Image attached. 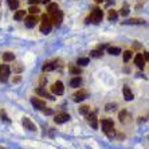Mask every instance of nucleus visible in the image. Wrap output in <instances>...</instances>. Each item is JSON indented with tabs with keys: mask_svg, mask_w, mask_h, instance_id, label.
<instances>
[{
	"mask_svg": "<svg viewBox=\"0 0 149 149\" xmlns=\"http://www.w3.org/2000/svg\"><path fill=\"white\" fill-rule=\"evenodd\" d=\"M24 16H26V10H19V11H16L14 15L15 20H22Z\"/></svg>",
	"mask_w": 149,
	"mask_h": 149,
	"instance_id": "aec40b11",
	"label": "nucleus"
},
{
	"mask_svg": "<svg viewBox=\"0 0 149 149\" xmlns=\"http://www.w3.org/2000/svg\"><path fill=\"white\" fill-rule=\"evenodd\" d=\"M28 1H30V4H32V6H36L40 0H28Z\"/></svg>",
	"mask_w": 149,
	"mask_h": 149,
	"instance_id": "e433bc0d",
	"label": "nucleus"
},
{
	"mask_svg": "<svg viewBox=\"0 0 149 149\" xmlns=\"http://www.w3.org/2000/svg\"><path fill=\"white\" fill-rule=\"evenodd\" d=\"M69 70H70V73H73V74H81V69L77 66H70Z\"/></svg>",
	"mask_w": 149,
	"mask_h": 149,
	"instance_id": "2f4dec72",
	"label": "nucleus"
},
{
	"mask_svg": "<svg viewBox=\"0 0 149 149\" xmlns=\"http://www.w3.org/2000/svg\"><path fill=\"white\" fill-rule=\"evenodd\" d=\"M42 110H43V113H45V114H52L51 109H42Z\"/></svg>",
	"mask_w": 149,
	"mask_h": 149,
	"instance_id": "f704fd0d",
	"label": "nucleus"
},
{
	"mask_svg": "<svg viewBox=\"0 0 149 149\" xmlns=\"http://www.w3.org/2000/svg\"><path fill=\"white\" fill-rule=\"evenodd\" d=\"M14 70L16 71V73H19V71H22V70H23V67H22V66H14Z\"/></svg>",
	"mask_w": 149,
	"mask_h": 149,
	"instance_id": "c9c22d12",
	"label": "nucleus"
},
{
	"mask_svg": "<svg viewBox=\"0 0 149 149\" xmlns=\"http://www.w3.org/2000/svg\"><path fill=\"white\" fill-rule=\"evenodd\" d=\"M132 51L130 50H126V51H124V61L125 62H129V59L132 58Z\"/></svg>",
	"mask_w": 149,
	"mask_h": 149,
	"instance_id": "c85d7f7f",
	"label": "nucleus"
},
{
	"mask_svg": "<svg viewBox=\"0 0 149 149\" xmlns=\"http://www.w3.org/2000/svg\"><path fill=\"white\" fill-rule=\"evenodd\" d=\"M42 3H45V4H47V3H50V0H40Z\"/></svg>",
	"mask_w": 149,
	"mask_h": 149,
	"instance_id": "ea45409f",
	"label": "nucleus"
},
{
	"mask_svg": "<svg viewBox=\"0 0 149 149\" xmlns=\"http://www.w3.org/2000/svg\"><path fill=\"white\" fill-rule=\"evenodd\" d=\"M86 117H87V122L91 125V128H93V129H98L97 114H95V113H89V114H86Z\"/></svg>",
	"mask_w": 149,
	"mask_h": 149,
	"instance_id": "6e6552de",
	"label": "nucleus"
},
{
	"mask_svg": "<svg viewBox=\"0 0 149 149\" xmlns=\"http://www.w3.org/2000/svg\"><path fill=\"white\" fill-rule=\"evenodd\" d=\"M49 16H50V20H51V24H55L56 27L62 24V20H63V14H62V11L58 10V11H55V12L50 14Z\"/></svg>",
	"mask_w": 149,
	"mask_h": 149,
	"instance_id": "20e7f679",
	"label": "nucleus"
},
{
	"mask_svg": "<svg viewBox=\"0 0 149 149\" xmlns=\"http://www.w3.org/2000/svg\"><path fill=\"white\" fill-rule=\"evenodd\" d=\"M122 91H124V97H125V100H126V101H132L133 98H134V95H133L132 90H130L128 86H124Z\"/></svg>",
	"mask_w": 149,
	"mask_h": 149,
	"instance_id": "a211bd4d",
	"label": "nucleus"
},
{
	"mask_svg": "<svg viewBox=\"0 0 149 149\" xmlns=\"http://www.w3.org/2000/svg\"><path fill=\"white\" fill-rule=\"evenodd\" d=\"M87 95H89V94H87L86 90H79V91H77V93L73 95V100L75 101V102H81V101L86 100Z\"/></svg>",
	"mask_w": 149,
	"mask_h": 149,
	"instance_id": "9d476101",
	"label": "nucleus"
},
{
	"mask_svg": "<svg viewBox=\"0 0 149 149\" xmlns=\"http://www.w3.org/2000/svg\"><path fill=\"white\" fill-rule=\"evenodd\" d=\"M104 55V52H102V50H93V51H90V56L91 58H101V56Z\"/></svg>",
	"mask_w": 149,
	"mask_h": 149,
	"instance_id": "393cba45",
	"label": "nucleus"
},
{
	"mask_svg": "<svg viewBox=\"0 0 149 149\" xmlns=\"http://www.w3.org/2000/svg\"><path fill=\"white\" fill-rule=\"evenodd\" d=\"M35 93L38 94V95H40V97H43V98H47V100H50V101L54 100V97H52V95L47 90H45L43 87H38V89L35 90Z\"/></svg>",
	"mask_w": 149,
	"mask_h": 149,
	"instance_id": "f8f14e48",
	"label": "nucleus"
},
{
	"mask_svg": "<svg viewBox=\"0 0 149 149\" xmlns=\"http://www.w3.org/2000/svg\"><path fill=\"white\" fill-rule=\"evenodd\" d=\"M59 7H58V4L55 3H50L49 6H47V14H52V12H55V11H58Z\"/></svg>",
	"mask_w": 149,
	"mask_h": 149,
	"instance_id": "412c9836",
	"label": "nucleus"
},
{
	"mask_svg": "<svg viewBox=\"0 0 149 149\" xmlns=\"http://www.w3.org/2000/svg\"><path fill=\"white\" fill-rule=\"evenodd\" d=\"M118 118H120V121L124 122V124H128V122L132 121V116L129 114L128 110H121V111H120V114H118Z\"/></svg>",
	"mask_w": 149,
	"mask_h": 149,
	"instance_id": "1a4fd4ad",
	"label": "nucleus"
},
{
	"mask_svg": "<svg viewBox=\"0 0 149 149\" xmlns=\"http://www.w3.org/2000/svg\"><path fill=\"white\" fill-rule=\"evenodd\" d=\"M79 113L82 116H86L90 113V106H87V105H82V106H79Z\"/></svg>",
	"mask_w": 149,
	"mask_h": 149,
	"instance_id": "b1692460",
	"label": "nucleus"
},
{
	"mask_svg": "<svg viewBox=\"0 0 149 149\" xmlns=\"http://www.w3.org/2000/svg\"><path fill=\"white\" fill-rule=\"evenodd\" d=\"M38 17L35 16V15H30V16H27L24 19V24H26V27H28V28H32V27H35L36 26V23H38Z\"/></svg>",
	"mask_w": 149,
	"mask_h": 149,
	"instance_id": "0eeeda50",
	"label": "nucleus"
},
{
	"mask_svg": "<svg viewBox=\"0 0 149 149\" xmlns=\"http://www.w3.org/2000/svg\"><path fill=\"white\" fill-rule=\"evenodd\" d=\"M40 32L43 34H49L51 31V20H50V16L47 14H43L40 17Z\"/></svg>",
	"mask_w": 149,
	"mask_h": 149,
	"instance_id": "7ed1b4c3",
	"label": "nucleus"
},
{
	"mask_svg": "<svg viewBox=\"0 0 149 149\" xmlns=\"http://www.w3.org/2000/svg\"><path fill=\"white\" fill-rule=\"evenodd\" d=\"M58 61H50V62H46L45 66H43V71H52L54 69H56V65Z\"/></svg>",
	"mask_w": 149,
	"mask_h": 149,
	"instance_id": "dca6fc26",
	"label": "nucleus"
},
{
	"mask_svg": "<svg viewBox=\"0 0 149 149\" xmlns=\"http://www.w3.org/2000/svg\"><path fill=\"white\" fill-rule=\"evenodd\" d=\"M95 1H97V3H102V1H104V0H95Z\"/></svg>",
	"mask_w": 149,
	"mask_h": 149,
	"instance_id": "a19ab883",
	"label": "nucleus"
},
{
	"mask_svg": "<svg viewBox=\"0 0 149 149\" xmlns=\"http://www.w3.org/2000/svg\"><path fill=\"white\" fill-rule=\"evenodd\" d=\"M7 3L11 10H17V7H19V1L17 0H7Z\"/></svg>",
	"mask_w": 149,
	"mask_h": 149,
	"instance_id": "bb28decb",
	"label": "nucleus"
},
{
	"mask_svg": "<svg viewBox=\"0 0 149 149\" xmlns=\"http://www.w3.org/2000/svg\"><path fill=\"white\" fill-rule=\"evenodd\" d=\"M81 85H82V79H81L79 77L71 78V81H70V86L71 87H79Z\"/></svg>",
	"mask_w": 149,
	"mask_h": 149,
	"instance_id": "6ab92c4d",
	"label": "nucleus"
},
{
	"mask_svg": "<svg viewBox=\"0 0 149 149\" xmlns=\"http://www.w3.org/2000/svg\"><path fill=\"white\" fill-rule=\"evenodd\" d=\"M122 24H145V20L144 19H139V17H134V19H129V20L122 22Z\"/></svg>",
	"mask_w": 149,
	"mask_h": 149,
	"instance_id": "f3484780",
	"label": "nucleus"
},
{
	"mask_svg": "<svg viewBox=\"0 0 149 149\" xmlns=\"http://www.w3.org/2000/svg\"><path fill=\"white\" fill-rule=\"evenodd\" d=\"M45 83H46V78H45V77H42V79H40V86H45Z\"/></svg>",
	"mask_w": 149,
	"mask_h": 149,
	"instance_id": "4c0bfd02",
	"label": "nucleus"
},
{
	"mask_svg": "<svg viewBox=\"0 0 149 149\" xmlns=\"http://www.w3.org/2000/svg\"><path fill=\"white\" fill-rule=\"evenodd\" d=\"M23 125H24L26 129L31 130V132H35V130H36V126H35V125L32 124L31 120H30V118H27V117H23Z\"/></svg>",
	"mask_w": 149,
	"mask_h": 149,
	"instance_id": "2eb2a0df",
	"label": "nucleus"
},
{
	"mask_svg": "<svg viewBox=\"0 0 149 149\" xmlns=\"http://www.w3.org/2000/svg\"><path fill=\"white\" fill-rule=\"evenodd\" d=\"M134 63L137 65V67H139V69H144V66H145V59H144L142 54H136Z\"/></svg>",
	"mask_w": 149,
	"mask_h": 149,
	"instance_id": "4468645a",
	"label": "nucleus"
},
{
	"mask_svg": "<svg viewBox=\"0 0 149 149\" xmlns=\"http://www.w3.org/2000/svg\"><path fill=\"white\" fill-rule=\"evenodd\" d=\"M0 117H1V120H3V121L10 122V118L7 117V113H6L4 110H0Z\"/></svg>",
	"mask_w": 149,
	"mask_h": 149,
	"instance_id": "72a5a7b5",
	"label": "nucleus"
},
{
	"mask_svg": "<svg viewBox=\"0 0 149 149\" xmlns=\"http://www.w3.org/2000/svg\"><path fill=\"white\" fill-rule=\"evenodd\" d=\"M15 59V55L12 52H4L3 54V61L4 62H11V61H14Z\"/></svg>",
	"mask_w": 149,
	"mask_h": 149,
	"instance_id": "5701e85b",
	"label": "nucleus"
},
{
	"mask_svg": "<svg viewBox=\"0 0 149 149\" xmlns=\"http://www.w3.org/2000/svg\"><path fill=\"white\" fill-rule=\"evenodd\" d=\"M8 77H10V67H8V65H0V81L1 82H7Z\"/></svg>",
	"mask_w": 149,
	"mask_h": 149,
	"instance_id": "39448f33",
	"label": "nucleus"
},
{
	"mask_svg": "<svg viewBox=\"0 0 149 149\" xmlns=\"http://www.w3.org/2000/svg\"><path fill=\"white\" fill-rule=\"evenodd\" d=\"M108 52L110 55H120L121 54V49L120 47H108Z\"/></svg>",
	"mask_w": 149,
	"mask_h": 149,
	"instance_id": "4be33fe9",
	"label": "nucleus"
},
{
	"mask_svg": "<svg viewBox=\"0 0 149 149\" xmlns=\"http://www.w3.org/2000/svg\"><path fill=\"white\" fill-rule=\"evenodd\" d=\"M101 125H102V130L109 139H113L116 136V130H114V122L111 121L110 118H104L101 120Z\"/></svg>",
	"mask_w": 149,
	"mask_h": 149,
	"instance_id": "f257e3e1",
	"label": "nucleus"
},
{
	"mask_svg": "<svg viewBox=\"0 0 149 149\" xmlns=\"http://www.w3.org/2000/svg\"><path fill=\"white\" fill-rule=\"evenodd\" d=\"M89 62H90L89 58H78L77 65H78V66H86V65H89Z\"/></svg>",
	"mask_w": 149,
	"mask_h": 149,
	"instance_id": "a878e982",
	"label": "nucleus"
},
{
	"mask_svg": "<svg viewBox=\"0 0 149 149\" xmlns=\"http://www.w3.org/2000/svg\"><path fill=\"white\" fill-rule=\"evenodd\" d=\"M28 11H30V12H31L32 15H35V14H39V12H40V10H39V7H38V6H31V7L28 8Z\"/></svg>",
	"mask_w": 149,
	"mask_h": 149,
	"instance_id": "c756f323",
	"label": "nucleus"
},
{
	"mask_svg": "<svg viewBox=\"0 0 149 149\" xmlns=\"http://www.w3.org/2000/svg\"><path fill=\"white\" fill-rule=\"evenodd\" d=\"M108 17H109V20H116V19H117V12H116L114 10H109Z\"/></svg>",
	"mask_w": 149,
	"mask_h": 149,
	"instance_id": "cd10ccee",
	"label": "nucleus"
},
{
	"mask_svg": "<svg viewBox=\"0 0 149 149\" xmlns=\"http://www.w3.org/2000/svg\"><path fill=\"white\" fill-rule=\"evenodd\" d=\"M31 104L34 105V108L35 109H45L46 108V104H45V101H42V100H39V98H35V97H32L31 98Z\"/></svg>",
	"mask_w": 149,
	"mask_h": 149,
	"instance_id": "ddd939ff",
	"label": "nucleus"
},
{
	"mask_svg": "<svg viewBox=\"0 0 149 149\" xmlns=\"http://www.w3.org/2000/svg\"><path fill=\"white\" fill-rule=\"evenodd\" d=\"M70 120V116L67 114V113H58V114L55 116V118H54V121H55V124H63V122H66Z\"/></svg>",
	"mask_w": 149,
	"mask_h": 149,
	"instance_id": "9b49d317",
	"label": "nucleus"
},
{
	"mask_svg": "<svg viewBox=\"0 0 149 149\" xmlns=\"http://www.w3.org/2000/svg\"><path fill=\"white\" fill-rule=\"evenodd\" d=\"M104 17V11H101L100 8H94L90 12V15L87 16L86 23H94V24H98Z\"/></svg>",
	"mask_w": 149,
	"mask_h": 149,
	"instance_id": "f03ea898",
	"label": "nucleus"
},
{
	"mask_svg": "<svg viewBox=\"0 0 149 149\" xmlns=\"http://www.w3.org/2000/svg\"><path fill=\"white\" fill-rule=\"evenodd\" d=\"M116 106H117V104H108L106 106H105V110L106 111H113L116 109Z\"/></svg>",
	"mask_w": 149,
	"mask_h": 149,
	"instance_id": "473e14b6",
	"label": "nucleus"
},
{
	"mask_svg": "<svg viewBox=\"0 0 149 149\" xmlns=\"http://www.w3.org/2000/svg\"><path fill=\"white\" fill-rule=\"evenodd\" d=\"M120 12H121L122 16H126V15H129V12H130V11H129V7H128V6L125 4L124 7L121 8V11H120Z\"/></svg>",
	"mask_w": 149,
	"mask_h": 149,
	"instance_id": "7c9ffc66",
	"label": "nucleus"
},
{
	"mask_svg": "<svg viewBox=\"0 0 149 149\" xmlns=\"http://www.w3.org/2000/svg\"><path fill=\"white\" fill-rule=\"evenodd\" d=\"M51 91L56 95H62L63 91H65V87H63V83L61 81H56L54 85L51 86Z\"/></svg>",
	"mask_w": 149,
	"mask_h": 149,
	"instance_id": "423d86ee",
	"label": "nucleus"
},
{
	"mask_svg": "<svg viewBox=\"0 0 149 149\" xmlns=\"http://www.w3.org/2000/svg\"><path fill=\"white\" fill-rule=\"evenodd\" d=\"M19 81H20V77H16V78H14V83L15 82H19Z\"/></svg>",
	"mask_w": 149,
	"mask_h": 149,
	"instance_id": "58836bf2",
	"label": "nucleus"
}]
</instances>
